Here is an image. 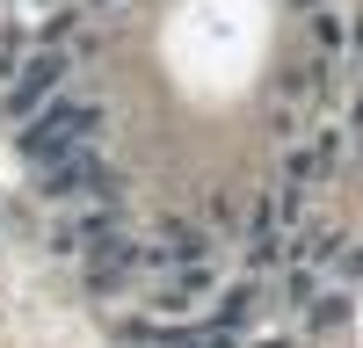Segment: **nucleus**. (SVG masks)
I'll use <instances>...</instances> for the list:
<instances>
[{"mask_svg":"<svg viewBox=\"0 0 363 348\" xmlns=\"http://www.w3.org/2000/svg\"><path fill=\"white\" fill-rule=\"evenodd\" d=\"M95 131H102V102H51L37 124L22 131V153L37 160V167H58L66 153L95 145Z\"/></svg>","mask_w":363,"mask_h":348,"instance_id":"nucleus-1","label":"nucleus"},{"mask_svg":"<svg viewBox=\"0 0 363 348\" xmlns=\"http://www.w3.org/2000/svg\"><path fill=\"white\" fill-rule=\"evenodd\" d=\"M102 160H95V145H80V153H66L58 167H44V189L51 196H102Z\"/></svg>","mask_w":363,"mask_h":348,"instance_id":"nucleus-2","label":"nucleus"},{"mask_svg":"<svg viewBox=\"0 0 363 348\" xmlns=\"http://www.w3.org/2000/svg\"><path fill=\"white\" fill-rule=\"evenodd\" d=\"M58 80H66V58H58V51L29 58V73H22V80L8 87V109H15V116H29L37 102H51V95H58Z\"/></svg>","mask_w":363,"mask_h":348,"instance_id":"nucleus-3","label":"nucleus"},{"mask_svg":"<svg viewBox=\"0 0 363 348\" xmlns=\"http://www.w3.org/2000/svg\"><path fill=\"white\" fill-rule=\"evenodd\" d=\"M313 37H320V51H342L349 29H342V15H313Z\"/></svg>","mask_w":363,"mask_h":348,"instance_id":"nucleus-4","label":"nucleus"},{"mask_svg":"<svg viewBox=\"0 0 363 348\" xmlns=\"http://www.w3.org/2000/svg\"><path fill=\"white\" fill-rule=\"evenodd\" d=\"M247 305H255V290H233V298L218 305V327H240V319H247Z\"/></svg>","mask_w":363,"mask_h":348,"instance_id":"nucleus-5","label":"nucleus"}]
</instances>
